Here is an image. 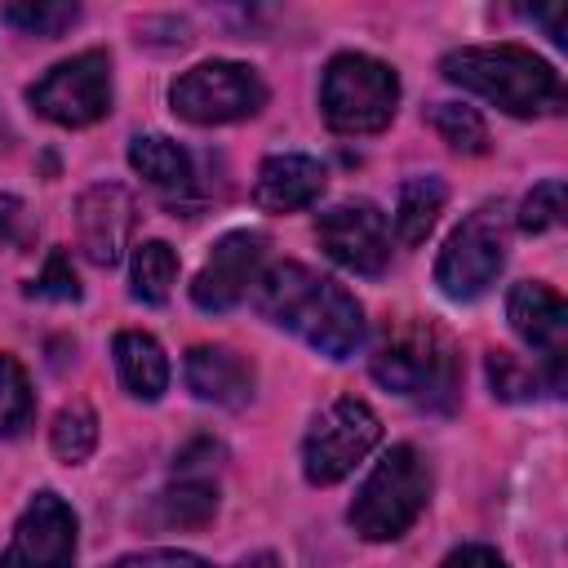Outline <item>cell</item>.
<instances>
[{
  "instance_id": "obj_1",
  "label": "cell",
  "mask_w": 568,
  "mask_h": 568,
  "mask_svg": "<svg viewBox=\"0 0 568 568\" xmlns=\"http://www.w3.org/2000/svg\"><path fill=\"white\" fill-rule=\"evenodd\" d=\"M253 306L328 359H346L364 342V306L355 302V293L302 262L266 266L253 280Z\"/></svg>"
},
{
  "instance_id": "obj_2",
  "label": "cell",
  "mask_w": 568,
  "mask_h": 568,
  "mask_svg": "<svg viewBox=\"0 0 568 568\" xmlns=\"http://www.w3.org/2000/svg\"><path fill=\"white\" fill-rule=\"evenodd\" d=\"M444 80L479 93L484 102L501 106L506 115H550L564 111V84L559 71L519 44H466L444 53L439 62Z\"/></svg>"
},
{
  "instance_id": "obj_3",
  "label": "cell",
  "mask_w": 568,
  "mask_h": 568,
  "mask_svg": "<svg viewBox=\"0 0 568 568\" xmlns=\"http://www.w3.org/2000/svg\"><path fill=\"white\" fill-rule=\"evenodd\" d=\"M368 373L377 386L395 395H413L422 404H448L457 386V351L444 328L430 320H390L368 355Z\"/></svg>"
},
{
  "instance_id": "obj_4",
  "label": "cell",
  "mask_w": 568,
  "mask_h": 568,
  "mask_svg": "<svg viewBox=\"0 0 568 568\" xmlns=\"http://www.w3.org/2000/svg\"><path fill=\"white\" fill-rule=\"evenodd\" d=\"M430 501V466L413 444H395L359 484L346 519L364 541L404 537Z\"/></svg>"
},
{
  "instance_id": "obj_5",
  "label": "cell",
  "mask_w": 568,
  "mask_h": 568,
  "mask_svg": "<svg viewBox=\"0 0 568 568\" xmlns=\"http://www.w3.org/2000/svg\"><path fill=\"white\" fill-rule=\"evenodd\" d=\"M399 106V75L368 53H337L320 80V111L333 133H382Z\"/></svg>"
},
{
  "instance_id": "obj_6",
  "label": "cell",
  "mask_w": 568,
  "mask_h": 568,
  "mask_svg": "<svg viewBox=\"0 0 568 568\" xmlns=\"http://www.w3.org/2000/svg\"><path fill=\"white\" fill-rule=\"evenodd\" d=\"M169 102H173V115L191 124H235L266 106V84L248 62L213 58L182 71L169 89Z\"/></svg>"
},
{
  "instance_id": "obj_7",
  "label": "cell",
  "mask_w": 568,
  "mask_h": 568,
  "mask_svg": "<svg viewBox=\"0 0 568 568\" xmlns=\"http://www.w3.org/2000/svg\"><path fill=\"white\" fill-rule=\"evenodd\" d=\"M506 240H510L506 209L501 204L475 209L439 248V262H435L439 293L453 297V302L479 297L497 280V271L506 266Z\"/></svg>"
},
{
  "instance_id": "obj_8",
  "label": "cell",
  "mask_w": 568,
  "mask_h": 568,
  "mask_svg": "<svg viewBox=\"0 0 568 568\" xmlns=\"http://www.w3.org/2000/svg\"><path fill=\"white\" fill-rule=\"evenodd\" d=\"M382 439V422L364 399H333L302 439V470L311 484L328 488L346 479Z\"/></svg>"
},
{
  "instance_id": "obj_9",
  "label": "cell",
  "mask_w": 568,
  "mask_h": 568,
  "mask_svg": "<svg viewBox=\"0 0 568 568\" xmlns=\"http://www.w3.org/2000/svg\"><path fill=\"white\" fill-rule=\"evenodd\" d=\"M27 102L62 129L98 124L111 111V53L106 49H84L67 62L49 67L27 89Z\"/></svg>"
},
{
  "instance_id": "obj_10",
  "label": "cell",
  "mask_w": 568,
  "mask_h": 568,
  "mask_svg": "<svg viewBox=\"0 0 568 568\" xmlns=\"http://www.w3.org/2000/svg\"><path fill=\"white\" fill-rule=\"evenodd\" d=\"M0 568H75V510L58 493H36L0 550Z\"/></svg>"
},
{
  "instance_id": "obj_11",
  "label": "cell",
  "mask_w": 568,
  "mask_h": 568,
  "mask_svg": "<svg viewBox=\"0 0 568 568\" xmlns=\"http://www.w3.org/2000/svg\"><path fill=\"white\" fill-rule=\"evenodd\" d=\"M315 235H320V248L337 266H346L355 275H382L386 262H390L386 217L368 200H342V204H333L328 213H320Z\"/></svg>"
},
{
  "instance_id": "obj_12",
  "label": "cell",
  "mask_w": 568,
  "mask_h": 568,
  "mask_svg": "<svg viewBox=\"0 0 568 568\" xmlns=\"http://www.w3.org/2000/svg\"><path fill=\"white\" fill-rule=\"evenodd\" d=\"M506 320L524 346H532L546 364V386H564V337H568V306L541 280H519L506 297Z\"/></svg>"
},
{
  "instance_id": "obj_13",
  "label": "cell",
  "mask_w": 568,
  "mask_h": 568,
  "mask_svg": "<svg viewBox=\"0 0 568 568\" xmlns=\"http://www.w3.org/2000/svg\"><path fill=\"white\" fill-rule=\"evenodd\" d=\"M266 257V235L262 231H231L213 244V253L204 257L195 284H191V302L200 311H231L257 280V266Z\"/></svg>"
},
{
  "instance_id": "obj_14",
  "label": "cell",
  "mask_w": 568,
  "mask_h": 568,
  "mask_svg": "<svg viewBox=\"0 0 568 568\" xmlns=\"http://www.w3.org/2000/svg\"><path fill=\"white\" fill-rule=\"evenodd\" d=\"M133 195L120 182H98L75 200V235L93 266H115L129 248Z\"/></svg>"
},
{
  "instance_id": "obj_15",
  "label": "cell",
  "mask_w": 568,
  "mask_h": 568,
  "mask_svg": "<svg viewBox=\"0 0 568 568\" xmlns=\"http://www.w3.org/2000/svg\"><path fill=\"white\" fill-rule=\"evenodd\" d=\"M328 173L315 155H302V151H280V155H266L262 169H257V182H253V200L266 209V213H297L306 204L320 200Z\"/></svg>"
},
{
  "instance_id": "obj_16",
  "label": "cell",
  "mask_w": 568,
  "mask_h": 568,
  "mask_svg": "<svg viewBox=\"0 0 568 568\" xmlns=\"http://www.w3.org/2000/svg\"><path fill=\"white\" fill-rule=\"evenodd\" d=\"M186 386L191 395L209 399V404H222V408H244L253 399V364L231 351V346H191L186 351Z\"/></svg>"
},
{
  "instance_id": "obj_17",
  "label": "cell",
  "mask_w": 568,
  "mask_h": 568,
  "mask_svg": "<svg viewBox=\"0 0 568 568\" xmlns=\"http://www.w3.org/2000/svg\"><path fill=\"white\" fill-rule=\"evenodd\" d=\"M111 355H115V373L124 382V390L133 399H160L169 390V359L160 351V342L151 333H138V328H124L115 333L111 342Z\"/></svg>"
},
{
  "instance_id": "obj_18",
  "label": "cell",
  "mask_w": 568,
  "mask_h": 568,
  "mask_svg": "<svg viewBox=\"0 0 568 568\" xmlns=\"http://www.w3.org/2000/svg\"><path fill=\"white\" fill-rule=\"evenodd\" d=\"M444 200H448V186L444 178L426 173V178H408L399 186V204H395V231H399V244H422L430 235V226L439 222L444 213Z\"/></svg>"
},
{
  "instance_id": "obj_19",
  "label": "cell",
  "mask_w": 568,
  "mask_h": 568,
  "mask_svg": "<svg viewBox=\"0 0 568 568\" xmlns=\"http://www.w3.org/2000/svg\"><path fill=\"white\" fill-rule=\"evenodd\" d=\"M129 164L160 191H186L191 186V155L164 138V133H142L129 142Z\"/></svg>"
},
{
  "instance_id": "obj_20",
  "label": "cell",
  "mask_w": 568,
  "mask_h": 568,
  "mask_svg": "<svg viewBox=\"0 0 568 568\" xmlns=\"http://www.w3.org/2000/svg\"><path fill=\"white\" fill-rule=\"evenodd\" d=\"M213 515H217V488L195 475H182L155 497V519L164 528H204Z\"/></svg>"
},
{
  "instance_id": "obj_21",
  "label": "cell",
  "mask_w": 568,
  "mask_h": 568,
  "mask_svg": "<svg viewBox=\"0 0 568 568\" xmlns=\"http://www.w3.org/2000/svg\"><path fill=\"white\" fill-rule=\"evenodd\" d=\"M178 280V253L164 240H146L133 248V297L146 306H164Z\"/></svg>"
},
{
  "instance_id": "obj_22",
  "label": "cell",
  "mask_w": 568,
  "mask_h": 568,
  "mask_svg": "<svg viewBox=\"0 0 568 568\" xmlns=\"http://www.w3.org/2000/svg\"><path fill=\"white\" fill-rule=\"evenodd\" d=\"M49 444L62 462H84L98 448V413L84 399H71L67 408H58L53 426H49Z\"/></svg>"
},
{
  "instance_id": "obj_23",
  "label": "cell",
  "mask_w": 568,
  "mask_h": 568,
  "mask_svg": "<svg viewBox=\"0 0 568 568\" xmlns=\"http://www.w3.org/2000/svg\"><path fill=\"white\" fill-rule=\"evenodd\" d=\"M430 129L462 155H484L488 151V124L475 106L462 102H435L430 106Z\"/></svg>"
},
{
  "instance_id": "obj_24",
  "label": "cell",
  "mask_w": 568,
  "mask_h": 568,
  "mask_svg": "<svg viewBox=\"0 0 568 568\" xmlns=\"http://www.w3.org/2000/svg\"><path fill=\"white\" fill-rule=\"evenodd\" d=\"M0 18H4L9 27H18L22 36H44V40H53V36H62L67 27L80 22V4H71V0H27V4H4Z\"/></svg>"
},
{
  "instance_id": "obj_25",
  "label": "cell",
  "mask_w": 568,
  "mask_h": 568,
  "mask_svg": "<svg viewBox=\"0 0 568 568\" xmlns=\"http://www.w3.org/2000/svg\"><path fill=\"white\" fill-rule=\"evenodd\" d=\"M31 382L13 355H0V435H18L31 422Z\"/></svg>"
},
{
  "instance_id": "obj_26",
  "label": "cell",
  "mask_w": 568,
  "mask_h": 568,
  "mask_svg": "<svg viewBox=\"0 0 568 568\" xmlns=\"http://www.w3.org/2000/svg\"><path fill=\"white\" fill-rule=\"evenodd\" d=\"M564 213H568V191H564V182H559V178H546V182H537V186L524 195V204H519L515 222H519V231L541 235V231L559 226V222H564Z\"/></svg>"
},
{
  "instance_id": "obj_27",
  "label": "cell",
  "mask_w": 568,
  "mask_h": 568,
  "mask_svg": "<svg viewBox=\"0 0 568 568\" xmlns=\"http://www.w3.org/2000/svg\"><path fill=\"white\" fill-rule=\"evenodd\" d=\"M488 386L497 399H532L537 395V368H528L519 355L510 351H488Z\"/></svg>"
},
{
  "instance_id": "obj_28",
  "label": "cell",
  "mask_w": 568,
  "mask_h": 568,
  "mask_svg": "<svg viewBox=\"0 0 568 568\" xmlns=\"http://www.w3.org/2000/svg\"><path fill=\"white\" fill-rule=\"evenodd\" d=\"M27 293L31 297H53V302H75L80 297V280H75V271H71V262H67L62 248H53L44 257V271L27 284Z\"/></svg>"
},
{
  "instance_id": "obj_29",
  "label": "cell",
  "mask_w": 568,
  "mask_h": 568,
  "mask_svg": "<svg viewBox=\"0 0 568 568\" xmlns=\"http://www.w3.org/2000/svg\"><path fill=\"white\" fill-rule=\"evenodd\" d=\"M31 240V213L18 195L0 191V248H18Z\"/></svg>"
},
{
  "instance_id": "obj_30",
  "label": "cell",
  "mask_w": 568,
  "mask_h": 568,
  "mask_svg": "<svg viewBox=\"0 0 568 568\" xmlns=\"http://www.w3.org/2000/svg\"><path fill=\"white\" fill-rule=\"evenodd\" d=\"M111 568H209V564L186 550H138V555L115 559Z\"/></svg>"
},
{
  "instance_id": "obj_31",
  "label": "cell",
  "mask_w": 568,
  "mask_h": 568,
  "mask_svg": "<svg viewBox=\"0 0 568 568\" xmlns=\"http://www.w3.org/2000/svg\"><path fill=\"white\" fill-rule=\"evenodd\" d=\"M444 568H506V559L493 550V546H457Z\"/></svg>"
},
{
  "instance_id": "obj_32",
  "label": "cell",
  "mask_w": 568,
  "mask_h": 568,
  "mask_svg": "<svg viewBox=\"0 0 568 568\" xmlns=\"http://www.w3.org/2000/svg\"><path fill=\"white\" fill-rule=\"evenodd\" d=\"M564 13H568V9H564V4H555V9H532L528 18H532V22H541V27H546V36H550L555 44H568V27H564Z\"/></svg>"
},
{
  "instance_id": "obj_33",
  "label": "cell",
  "mask_w": 568,
  "mask_h": 568,
  "mask_svg": "<svg viewBox=\"0 0 568 568\" xmlns=\"http://www.w3.org/2000/svg\"><path fill=\"white\" fill-rule=\"evenodd\" d=\"M235 568H280V559H275L271 550H257V555H248V559H240Z\"/></svg>"
}]
</instances>
